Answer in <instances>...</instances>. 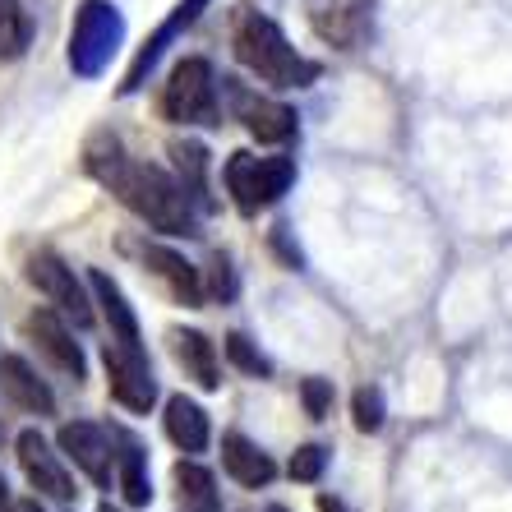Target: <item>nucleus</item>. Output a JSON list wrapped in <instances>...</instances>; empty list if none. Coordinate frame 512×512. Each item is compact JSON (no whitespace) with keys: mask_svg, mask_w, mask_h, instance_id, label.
I'll list each match as a JSON object with an SVG mask.
<instances>
[{"mask_svg":"<svg viewBox=\"0 0 512 512\" xmlns=\"http://www.w3.org/2000/svg\"><path fill=\"white\" fill-rule=\"evenodd\" d=\"M231 93V107H236L240 125L254 134L259 143H286L296 139V111L286 107V102H273V97H259L250 88H240L236 79H222Z\"/></svg>","mask_w":512,"mask_h":512,"instance_id":"11","label":"nucleus"},{"mask_svg":"<svg viewBox=\"0 0 512 512\" xmlns=\"http://www.w3.org/2000/svg\"><path fill=\"white\" fill-rule=\"evenodd\" d=\"M208 291H213L217 300H231V296H236V273H231V263L222 259V254L208 263Z\"/></svg>","mask_w":512,"mask_h":512,"instance_id":"28","label":"nucleus"},{"mask_svg":"<svg viewBox=\"0 0 512 512\" xmlns=\"http://www.w3.org/2000/svg\"><path fill=\"white\" fill-rule=\"evenodd\" d=\"M84 171L111 190L134 217H143L153 231L162 236H194V208L190 194L180 190V180L167 176L162 167H148V162H134L125 153V143L111 130H97L84 143Z\"/></svg>","mask_w":512,"mask_h":512,"instance_id":"1","label":"nucleus"},{"mask_svg":"<svg viewBox=\"0 0 512 512\" xmlns=\"http://www.w3.org/2000/svg\"><path fill=\"white\" fill-rule=\"evenodd\" d=\"M24 277L42 291V300H47L60 319H70L74 328H88V323H93V300H88L84 282L74 277V268L60 259V254H51V250L28 254Z\"/></svg>","mask_w":512,"mask_h":512,"instance_id":"6","label":"nucleus"},{"mask_svg":"<svg viewBox=\"0 0 512 512\" xmlns=\"http://www.w3.org/2000/svg\"><path fill=\"white\" fill-rule=\"evenodd\" d=\"M176 489L185 512H222V489L217 476L199 462H176Z\"/></svg>","mask_w":512,"mask_h":512,"instance_id":"22","label":"nucleus"},{"mask_svg":"<svg viewBox=\"0 0 512 512\" xmlns=\"http://www.w3.org/2000/svg\"><path fill=\"white\" fill-rule=\"evenodd\" d=\"M171 356L185 370V379H194L203 393L222 388V365H217V346L199 333V328H176L171 333Z\"/></svg>","mask_w":512,"mask_h":512,"instance_id":"17","label":"nucleus"},{"mask_svg":"<svg viewBox=\"0 0 512 512\" xmlns=\"http://www.w3.org/2000/svg\"><path fill=\"white\" fill-rule=\"evenodd\" d=\"M227 360L250 379H273V360L263 356L259 342H250L245 333H227Z\"/></svg>","mask_w":512,"mask_h":512,"instance_id":"24","label":"nucleus"},{"mask_svg":"<svg viewBox=\"0 0 512 512\" xmlns=\"http://www.w3.org/2000/svg\"><path fill=\"white\" fill-rule=\"evenodd\" d=\"M102 365H107L111 397H116L125 411H134V416H148L157 402V379H153V370H148V356H143L139 346L107 342Z\"/></svg>","mask_w":512,"mask_h":512,"instance_id":"8","label":"nucleus"},{"mask_svg":"<svg viewBox=\"0 0 512 512\" xmlns=\"http://www.w3.org/2000/svg\"><path fill=\"white\" fill-rule=\"evenodd\" d=\"M88 291H93V300L102 305V319H107V328H111V342H125V346H139L143 351L139 314H134V305L125 300V291H120L116 277H107L102 268H93V273H88Z\"/></svg>","mask_w":512,"mask_h":512,"instance_id":"16","label":"nucleus"},{"mask_svg":"<svg viewBox=\"0 0 512 512\" xmlns=\"http://www.w3.org/2000/svg\"><path fill=\"white\" fill-rule=\"evenodd\" d=\"M208 5H213V0H180L176 10H171L167 19L157 24V33L148 37V42H143L139 51H134L130 70H125V84H120V97H134V93H139V88H143V79H148V74L157 70V60L167 56V47H171V42H176L180 33H185V28L194 24V19H199L203 10H208Z\"/></svg>","mask_w":512,"mask_h":512,"instance_id":"9","label":"nucleus"},{"mask_svg":"<svg viewBox=\"0 0 512 512\" xmlns=\"http://www.w3.org/2000/svg\"><path fill=\"white\" fill-rule=\"evenodd\" d=\"M162 425H167V439L176 443L180 453H203V448H208V439H213L208 411H203L199 402H190L185 393L167 397V416H162Z\"/></svg>","mask_w":512,"mask_h":512,"instance_id":"19","label":"nucleus"},{"mask_svg":"<svg viewBox=\"0 0 512 512\" xmlns=\"http://www.w3.org/2000/svg\"><path fill=\"white\" fill-rule=\"evenodd\" d=\"M139 259H143V268H148V273H153L157 282L167 286L171 296L185 305V310L203 305V277H199V268H194L185 254L167 250V245H148V240H143V245H139Z\"/></svg>","mask_w":512,"mask_h":512,"instance_id":"14","label":"nucleus"},{"mask_svg":"<svg viewBox=\"0 0 512 512\" xmlns=\"http://www.w3.org/2000/svg\"><path fill=\"white\" fill-rule=\"evenodd\" d=\"M162 116L176 125H203L213 130L222 125V107H217V74L203 56H185L162 84Z\"/></svg>","mask_w":512,"mask_h":512,"instance_id":"5","label":"nucleus"},{"mask_svg":"<svg viewBox=\"0 0 512 512\" xmlns=\"http://www.w3.org/2000/svg\"><path fill=\"white\" fill-rule=\"evenodd\" d=\"M5 512H42V503H37V499H14Z\"/></svg>","mask_w":512,"mask_h":512,"instance_id":"30","label":"nucleus"},{"mask_svg":"<svg viewBox=\"0 0 512 512\" xmlns=\"http://www.w3.org/2000/svg\"><path fill=\"white\" fill-rule=\"evenodd\" d=\"M314 33L337 51H356L370 33V0H310Z\"/></svg>","mask_w":512,"mask_h":512,"instance_id":"12","label":"nucleus"},{"mask_svg":"<svg viewBox=\"0 0 512 512\" xmlns=\"http://www.w3.org/2000/svg\"><path fill=\"white\" fill-rule=\"evenodd\" d=\"M319 512H351L342 499H333V494H319Z\"/></svg>","mask_w":512,"mask_h":512,"instance_id":"29","label":"nucleus"},{"mask_svg":"<svg viewBox=\"0 0 512 512\" xmlns=\"http://www.w3.org/2000/svg\"><path fill=\"white\" fill-rule=\"evenodd\" d=\"M33 47V19L24 0H0V60H19Z\"/></svg>","mask_w":512,"mask_h":512,"instance_id":"23","label":"nucleus"},{"mask_svg":"<svg viewBox=\"0 0 512 512\" xmlns=\"http://www.w3.org/2000/svg\"><path fill=\"white\" fill-rule=\"evenodd\" d=\"M24 328H28V337L37 342V351H42V356H47L60 374H70L74 383L88 379L84 346L74 342V323H70V319H60L56 310H33Z\"/></svg>","mask_w":512,"mask_h":512,"instance_id":"10","label":"nucleus"},{"mask_svg":"<svg viewBox=\"0 0 512 512\" xmlns=\"http://www.w3.org/2000/svg\"><path fill=\"white\" fill-rule=\"evenodd\" d=\"M323 466H328V448L323 443H305V448H296V457H291V480H300V485H314V480L323 476Z\"/></svg>","mask_w":512,"mask_h":512,"instance_id":"26","label":"nucleus"},{"mask_svg":"<svg viewBox=\"0 0 512 512\" xmlns=\"http://www.w3.org/2000/svg\"><path fill=\"white\" fill-rule=\"evenodd\" d=\"M14 448H19V466H24L28 485H33L37 494H47V499H56V503H70L74 499L70 471L60 466V453H51V443L42 439L37 429H24V434L14 439Z\"/></svg>","mask_w":512,"mask_h":512,"instance_id":"13","label":"nucleus"},{"mask_svg":"<svg viewBox=\"0 0 512 512\" xmlns=\"http://www.w3.org/2000/svg\"><path fill=\"white\" fill-rule=\"evenodd\" d=\"M231 51L250 74H259L263 84L273 88H310L319 79V65L310 56H300L286 33L259 10H245L236 19V33H231Z\"/></svg>","mask_w":512,"mask_h":512,"instance_id":"2","label":"nucleus"},{"mask_svg":"<svg viewBox=\"0 0 512 512\" xmlns=\"http://www.w3.org/2000/svg\"><path fill=\"white\" fill-rule=\"evenodd\" d=\"M116 485L120 499L130 508H148L153 503V480H148V453L130 434H116Z\"/></svg>","mask_w":512,"mask_h":512,"instance_id":"20","label":"nucleus"},{"mask_svg":"<svg viewBox=\"0 0 512 512\" xmlns=\"http://www.w3.org/2000/svg\"><path fill=\"white\" fill-rule=\"evenodd\" d=\"M333 383L328 379H305L300 383V402H305V411H310V420H328V411H333Z\"/></svg>","mask_w":512,"mask_h":512,"instance_id":"27","label":"nucleus"},{"mask_svg":"<svg viewBox=\"0 0 512 512\" xmlns=\"http://www.w3.org/2000/svg\"><path fill=\"white\" fill-rule=\"evenodd\" d=\"M0 393L28 416H51L56 411V393L47 388V379H37V370L24 356H0Z\"/></svg>","mask_w":512,"mask_h":512,"instance_id":"15","label":"nucleus"},{"mask_svg":"<svg viewBox=\"0 0 512 512\" xmlns=\"http://www.w3.org/2000/svg\"><path fill=\"white\" fill-rule=\"evenodd\" d=\"M222 180H227V194L245 217L273 208L291 185H296V162L291 157H259V153H231L227 167H222Z\"/></svg>","mask_w":512,"mask_h":512,"instance_id":"4","label":"nucleus"},{"mask_svg":"<svg viewBox=\"0 0 512 512\" xmlns=\"http://www.w3.org/2000/svg\"><path fill=\"white\" fill-rule=\"evenodd\" d=\"M171 157H176V180L180 190L190 194L194 208H213V199H208V148L194 139H176L171 143Z\"/></svg>","mask_w":512,"mask_h":512,"instance_id":"21","label":"nucleus"},{"mask_svg":"<svg viewBox=\"0 0 512 512\" xmlns=\"http://www.w3.org/2000/svg\"><path fill=\"white\" fill-rule=\"evenodd\" d=\"M97 512H120V508H111V503H102V508H97Z\"/></svg>","mask_w":512,"mask_h":512,"instance_id":"32","label":"nucleus"},{"mask_svg":"<svg viewBox=\"0 0 512 512\" xmlns=\"http://www.w3.org/2000/svg\"><path fill=\"white\" fill-rule=\"evenodd\" d=\"M222 466H227V476L245 489H268L277 476V462L263 453L259 443H250L245 434H222Z\"/></svg>","mask_w":512,"mask_h":512,"instance_id":"18","label":"nucleus"},{"mask_svg":"<svg viewBox=\"0 0 512 512\" xmlns=\"http://www.w3.org/2000/svg\"><path fill=\"white\" fill-rule=\"evenodd\" d=\"M56 443L97 489H111V480H116V429L97 425V420H70V425H60Z\"/></svg>","mask_w":512,"mask_h":512,"instance_id":"7","label":"nucleus"},{"mask_svg":"<svg viewBox=\"0 0 512 512\" xmlns=\"http://www.w3.org/2000/svg\"><path fill=\"white\" fill-rule=\"evenodd\" d=\"M268 512H286V508H268Z\"/></svg>","mask_w":512,"mask_h":512,"instance_id":"34","label":"nucleus"},{"mask_svg":"<svg viewBox=\"0 0 512 512\" xmlns=\"http://www.w3.org/2000/svg\"><path fill=\"white\" fill-rule=\"evenodd\" d=\"M0 443H5V425H0Z\"/></svg>","mask_w":512,"mask_h":512,"instance_id":"33","label":"nucleus"},{"mask_svg":"<svg viewBox=\"0 0 512 512\" xmlns=\"http://www.w3.org/2000/svg\"><path fill=\"white\" fill-rule=\"evenodd\" d=\"M125 42V14L111 0H79L70 28V70L79 79H102Z\"/></svg>","mask_w":512,"mask_h":512,"instance_id":"3","label":"nucleus"},{"mask_svg":"<svg viewBox=\"0 0 512 512\" xmlns=\"http://www.w3.org/2000/svg\"><path fill=\"white\" fill-rule=\"evenodd\" d=\"M10 508V485H5V476H0V512Z\"/></svg>","mask_w":512,"mask_h":512,"instance_id":"31","label":"nucleus"},{"mask_svg":"<svg viewBox=\"0 0 512 512\" xmlns=\"http://www.w3.org/2000/svg\"><path fill=\"white\" fill-rule=\"evenodd\" d=\"M351 411H356V429H360V434H379L383 416H388V406H383L379 388H356V397H351Z\"/></svg>","mask_w":512,"mask_h":512,"instance_id":"25","label":"nucleus"}]
</instances>
